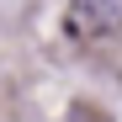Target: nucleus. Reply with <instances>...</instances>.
Instances as JSON below:
<instances>
[{
    "label": "nucleus",
    "mask_w": 122,
    "mask_h": 122,
    "mask_svg": "<svg viewBox=\"0 0 122 122\" xmlns=\"http://www.w3.org/2000/svg\"><path fill=\"white\" fill-rule=\"evenodd\" d=\"M122 27V0H69L64 5V32L74 43H101Z\"/></svg>",
    "instance_id": "nucleus-1"
}]
</instances>
